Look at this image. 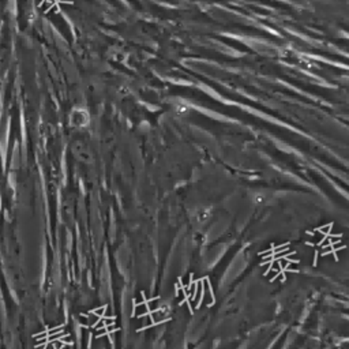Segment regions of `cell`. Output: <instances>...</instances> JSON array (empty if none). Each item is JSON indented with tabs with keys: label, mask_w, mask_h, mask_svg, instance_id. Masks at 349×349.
<instances>
[{
	"label": "cell",
	"mask_w": 349,
	"mask_h": 349,
	"mask_svg": "<svg viewBox=\"0 0 349 349\" xmlns=\"http://www.w3.org/2000/svg\"><path fill=\"white\" fill-rule=\"evenodd\" d=\"M188 111V108H187L186 105H183V104H177L176 105V112L177 113H184Z\"/></svg>",
	"instance_id": "1"
}]
</instances>
